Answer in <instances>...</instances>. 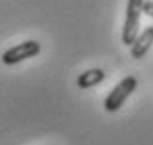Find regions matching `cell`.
<instances>
[{"label": "cell", "mask_w": 153, "mask_h": 145, "mask_svg": "<svg viewBox=\"0 0 153 145\" xmlns=\"http://www.w3.org/2000/svg\"><path fill=\"white\" fill-rule=\"evenodd\" d=\"M40 50H42V46H40V42H36V40H26V42H20V44L12 46V48H8V50L2 54V64L4 66H16V64H20V62L28 60V58H34L40 54Z\"/></svg>", "instance_id": "3"}, {"label": "cell", "mask_w": 153, "mask_h": 145, "mask_svg": "<svg viewBox=\"0 0 153 145\" xmlns=\"http://www.w3.org/2000/svg\"><path fill=\"white\" fill-rule=\"evenodd\" d=\"M105 80V72L100 70V68H91V70H85L84 74L78 76V88L79 89H88V88H94V86L102 84Z\"/></svg>", "instance_id": "5"}, {"label": "cell", "mask_w": 153, "mask_h": 145, "mask_svg": "<svg viewBox=\"0 0 153 145\" xmlns=\"http://www.w3.org/2000/svg\"><path fill=\"white\" fill-rule=\"evenodd\" d=\"M151 44H153V26H147L143 32H139V36L135 38V42L129 46L131 48V58L141 60V58L149 52Z\"/></svg>", "instance_id": "4"}, {"label": "cell", "mask_w": 153, "mask_h": 145, "mask_svg": "<svg viewBox=\"0 0 153 145\" xmlns=\"http://www.w3.org/2000/svg\"><path fill=\"white\" fill-rule=\"evenodd\" d=\"M135 88H137V78L135 76H125V78L105 95V100H103V109L109 112V113L117 112L119 107L125 103V100L135 91Z\"/></svg>", "instance_id": "2"}, {"label": "cell", "mask_w": 153, "mask_h": 145, "mask_svg": "<svg viewBox=\"0 0 153 145\" xmlns=\"http://www.w3.org/2000/svg\"><path fill=\"white\" fill-rule=\"evenodd\" d=\"M143 2L145 0H127L125 22H123V30H121V42L125 46H131L139 36V16L143 12Z\"/></svg>", "instance_id": "1"}, {"label": "cell", "mask_w": 153, "mask_h": 145, "mask_svg": "<svg viewBox=\"0 0 153 145\" xmlns=\"http://www.w3.org/2000/svg\"><path fill=\"white\" fill-rule=\"evenodd\" d=\"M143 14H147L149 18H153V0H145L143 2Z\"/></svg>", "instance_id": "6"}]
</instances>
